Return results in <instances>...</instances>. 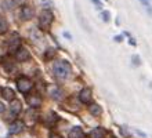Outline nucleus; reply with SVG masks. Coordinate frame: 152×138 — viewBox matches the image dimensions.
<instances>
[{
	"label": "nucleus",
	"mask_w": 152,
	"mask_h": 138,
	"mask_svg": "<svg viewBox=\"0 0 152 138\" xmlns=\"http://www.w3.org/2000/svg\"><path fill=\"white\" fill-rule=\"evenodd\" d=\"M53 71H54V75L58 79H66L69 76V72H71V65L66 61H57L54 64Z\"/></svg>",
	"instance_id": "1"
},
{
	"label": "nucleus",
	"mask_w": 152,
	"mask_h": 138,
	"mask_svg": "<svg viewBox=\"0 0 152 138\" xmlns=\"http://www.w3.org/2000/svg\"><path fill=\"white\" fill-rule=\"evenodd\" d=\"M17 88L22 94H29V91H32V88H33V82L29 77L22 76V77H20V79L17 80Z\"/></svg>",
	"instance_id": "2"
},
{
	"label": "nucleus",
	"mask_w": 152,
	"mask_h": 138,
	"mask_svg": "<svg viewBox=\"0 0 152 138\" xmlns=\"http://www.w3.org/2000/svg\"><path fill=\"white\" fill-rule=\"evenodd\" d=\"M53 21H54V15H53L51 11H48V10H43V11L40 12L39 24L42 25L43 28H48L50 25L53 24Z\"/></svg>",
	"instance_id": "3"
},
{
	"label": "nucleus",
	"mask_w": 152,
	"mask_h": 138,
	"mask_svg": "<svg viewBox=\"0 0 152 138\" xmlns=\"http://www.w3.org/2000/svg\"><path fill=\"white\" fill-rule=\"evenodd\" d=\"M26 102L31 105V108H39L43 102V98L42 95L37 94V93H32V94H26Z\"/></svg>",
	"instance_id": "4"
},
{
	"label": "nucleus",
	"mask_w": 152,
	"mask_h": 138,
	"mask_svg": "<svg viewBox=\"0 0 152 138\" xmlns=\"http://www.w3.org/2000/svg\"><path fill=\"white\" fill-rule=\"evenodd\" d=\"M37 119H39V113H37L36 110H35V108H33V110L31 109L24 115V124L33 126V124L37 122Z\"/></svg>",
	"instance_id": "5"
},
{
	"label": "nucleus",
	"mask_w": 152,
	"mask_h": 138,
	"mask_svg": "<svg viewBox=\"0 0 152 138\" xmlns=\"http://www.w3.org/2000/svg\"><path fill=\"white\" fill-rule=\"evenodd\" d=\"M33 7H31V6H28V4H25V6H22L20 10V18L22 21H29L33 18Z\"/></svg>",
	"instance_id": "6"
},
{
	"label": "nucleus",
	"mask_w": 152,
	"mask_h": 138,
	"mask_svg": "<svg viewBox=\"0 0 152 138\" xmlns=\"http://www.w3.org/2000/svg\"><path fill=\"white\" fill-rule=\"evenodd\" d=\"M15 58L18 59V61H22V62L29 61V59H31V53H29L28 48H25L24 46H21L15 51Z\"/></svg>",
	"instance_id": "7"
},
{
	"label": "nucleus",
	"mask_w": 152,
	"mask_h": 138,
	"mask_svg": "<svg viewBox=\"0 0 152 138\" xmlns=\"http://www.w3.org/2000/svg\"><path fill=\"white\" fill-rule=\"evenodd\" d=\"M20 47H21V37L17 35V33H14V35L10 37V40H8V48H10V51L15 53Z\"/></svg>",
	"instance_id": "8"
},
{
	"label": "nucleus",
	"mask_w": 152,
	"mask_h": 138,
	"mask_svg": "<svg viewBox=\"0 0 152 138\" xmlns=\"http://www.w3.org/2000/svg\"><path fill=\"white\" fill-rule=\"evenodd\" d=\"M91 98H93V94H91V90L90 88H83V90L79 93V101L83 104H90L91 102Z\"/></svg>",
	"instance_id": "9"
},
{
	"label": "nucleus",
	"mask_w": 152,
	"mask_h": 138,
	"mask_svg": "<svg viewBox=\"0 0 152 138\" xmlns=\"http://www.w3.org/2000/svg\"><path fill=\"white\" fill-rule=\"evenodd\" d=\"M22 130H24V122H12L8 129L10 134H20L22 133Z\"/></svg>",
	"instance_id": "10"
},
{
	"label": "nucleus",
	"mask_w": 152,
	"mask_h": 138,
	"mask_svg": "<svg viewBox=\"0 0 152 138\" xmlns=\"http://www.w3.org/2000/svg\"><path fill=\"white\" fill-rule=\"evenodd\" d=\"M57 120H58V116H57L54 112H48V113L44 116V124L48 126V127L54 126V124L57 123Z\"/></svg>",
	"instance_id": "11"
},
{
	"label": "nucleus",
	"mask_w": 152,
	"mask_h": 138,
	"mask_svg": "<svg viewBox=\"0 0 152 138\" xmlns=\"http://www.w3.org/2000/svg\"><path fill=\"white\" fill-rule=\"evenodd\" d=\"M105 135H107L105 129H102V127H96V129H93V130L90 131L88 137L90 138H105Z\"/></svg>",
	"instance_id": "12"
},
{
	"label": "nucleus",
	"mask_w": 152,
	"mask_h": 138,
	"mask_svg": "<svg viewBox=\"0 0 152 138\" xmlns=\"http://www.w3.org/2000/svg\"><path fill=\"white\" fill-rule=\"evenodd\" d=\"M10 112H11L14 116H18V115L22 112V104L18 101V99H14L10 105Z\"/></svg>",
	"instance_id": "13"
},
{
	"label": "nucleus",
	"mask_w": 152,
	"mask_h": 138,
	"mask_svg": "<svg viewBox=\"0 0 152 138\" xmlns=\"http://www.w3.org/2000/svg\"><path fill=\"white\" fill-rule=\"evenodd\" d=\"M1 95H3L4 99H7V101H14L15 99V93L12 88L10 87H4L3 90H1Z\"/></svg>",
	"instance_id": "14"
},
{
	"label": "nucleus",
	"mask_w": 152,
	"mask_h": 138,
	"mask_svg": "<svg viewBox=\"0 0 152 138\" xmlns=\"http://www.w3.org/2000/svg\"><path fill=\"white\" fill-rule=\"evenodd\" d=\"M48 94L53 99H60L62 97V91L57 86H48Z\"/></svg>",
	"instance_id": "15"
},
{
	"label": "nucleus",
	"mask_w": 152,
	"mask_h": 138,
	"mask_svg": "<svg viewBox=\"0 0 152 138\" xmlns=\"http://www.w3.org/2000/svg\"><path fill=\"white\" fill-rule=\"evenodd\" d=\"M69 138H84V133L80 127H72L69 131Z\"/></svg>",
	"instance_id": "16"
},
{
	"label": "nucleus",
	"mask_w": 152,
	"mask_h": 138,
	"mask_svg": "<svg viewBox=\"0 0 152 138\" xmlns=\"http://www.w3.org/2000/svg\"><path fill=\"white\" fill-rule=\"evenodd\" d=\"M88 112H90L93 116H100L101 112H102V109H101V107L98 105V104L91 102L90 105H88Z\"/></svg>",
	"instance_id": "17"
},
{
	"label": "nucleus",
	"mask_w": 152,
	"mask_h": 138,
	"mask_svg": "<svg viewBox=\"0 0 152 138\" xmlns=\"http://www.w3.org/2000/svg\"><path fill=\"white\" fill-rule=\"evenodd\" d=\"M43 57H44V59H51V58H54L56 57V48H53V47H48L46 51H44V54H43Z\"/></svg>",
	"instance_id": "18"
},
{
	"label": "nucleus",
	"mask_w": 152,
	"mask_h": 138,
	"mask_svg": "<svg viewBox=\"0 0 152 138\" xmlns=\"http://www.w3.org/2000/svg\"><path fill=\"white\" fill-rule=\"evenodd\" d=\"M8 31V22L4 17H0V33H6Z\"/></svg>",
	"instance_id": "19"
},
{
	"label": "nucleus",
	"mask_w": 152,
	"mask_h": 138,
	"mask_svg": "<svg viewBox=\"0 0 152 138\" xmlns=\"http://www.w3.org/2000/svg\"><path fill=\"white\" fill-rule=\"evenodd\" d=\"M109 12L108 11H104L102 12V18H104V21H108L109 20V15H108Z\"/></svg>",
	"instance_id": "20"
},
{
	"label": "nucleus",
	"mask_w": 152,
	"mask_h": 138,
	"mask_svg": "<svg viewBox=\"0 0 152 138\" xmlns=\"http://www.w3.org/2000/svg\"><path fill=\"white\" fill-rule=\"evenodd\" d=\"M4 110H6V107H4V104L0 102V113H3Z\"/></svg>",
	"instance_id": "21"
},
{
	"label": "nucleus",
	"mask_w": 152,
	"mask_h": 138,
	"mask_svg": "<svg viewBox=\"0 0 152 138\" xmlns=\"http://www.w3.org/2000/svg\"><path fill=\"white\" fill-rule=\"evenodd\" d=\"M48 138H62L61 135H58V134H50V137Z\"/></svg>",
	"instance_id": "22"
},
{
	"label": "nucleus",
	"mask_w": 152,
	"mask_h": 138,
	"mask_svg": "<svg viewBox=\"0 0 152 138\" xmlns=\"http://www.w3.org/2000/svg\"><path fill=\"white\" fill-rule=\"evenodd\" d=\"M141 3L144 4V6H148V3H149V1H148V0H141Z\"/></svg>",
	"instance_id": "23"
},
{
	"label": "nucleus",
	"mask_w": 152,
	"mask_h": 138,
	"mask_svg": "<svg viewBox=\"0 0 152 138\" xmlns=\"http://www.w3.org/2000/svg\"><path fill=\"white\" fill-rule=\"evenodd\" d=\"M93 1H94V3H96L97 6H100V1H98V0H93Z\"/></svg>",
	"instance_id": "24"
}]
</instances>
